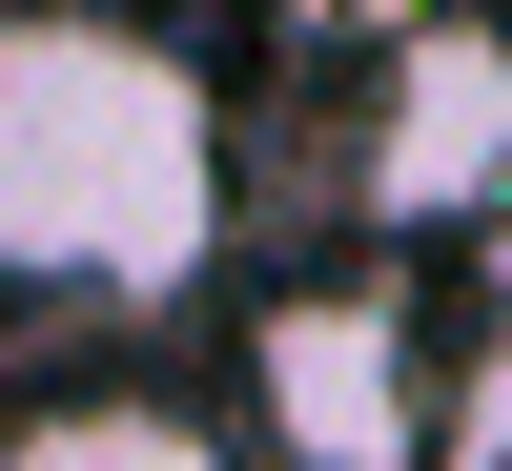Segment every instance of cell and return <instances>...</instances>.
<instances>
[{
    "instance_id": "1",
    "label": "cell",
    "mask_w": 512,
    "mask_h": 471,
    "mask_svg": "<svg viewBox=\"0 0 512 471\" xmlns=\"http://www.w3.org/2000/svg\"><path fill=\"white\" fill-rule=\"evenodd\" d=\"M226 82L164 21L103 0H21L0 21V287H62V308H185L226 267Z\"/></svg>"
},
{
    "instance_id": "2",
    "label": "cell",
    "mask_w": 512,
    "mask_h": 471,
    "mask_svg": "<svg viewBox=\"0 0 512 471\" xmlns=\"http://www.w3.org/2000/svg\"><path fill=\"white\" fill-rule=\"evenodd\" d=\"M246 451L267 471H451L431 451V308L390 267H328L246 308Z\"/></svg>"
},
{
    "instance_id": "3",
    "label": "cell",
    "mask_w": 512,
    "mask_h": 471,
    "mask_svg": "<svg viewBox=\"0 0 512 471\" xmlns=\"http://www.w3.org/2000/svg\"><path fill=\"white\" fill-rule=\"evenodd\" d=\"M369 226H492L512 205V41L492 21H410L369 62V144H349Z\"/></svg>"
}]
</instances>
